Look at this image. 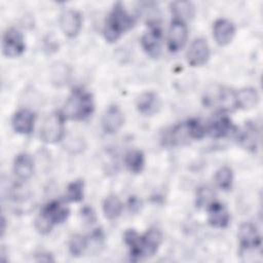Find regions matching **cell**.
<instances>
[{"label":"cell","mask_w":263,"mask_h":263,"mask_svg":"<svg viewBox=\"0 0 263 263\" xmlns=\"http://www.w3.org/2000/svg\"><path fill=\"white\" fill-rule=\"evenodd\" d=\"M87 247V239L86 237L76 234L71 237L69 241V251L72 256L74 257H79L80 255L83 254Z\"/></svg>","instance_id":"26"},{"label":"cell","mask_w":263,"mask_h":263,"mask_svg":"<svg viewBox=\"0 0 263 263\" xmlns=\"http://www.w3.org/2000/svg\"><path fill=\"white\" fill-rule=\"evenodd\" d=\"M208 221L215 228H225L229 224L230 215L222 203L213 201L208 206Z\"/></svg>","instance_id":"16"},{"label":"cell","mask_w":263,"mask_h":263,"mask_svg":"<svg viewBox=\"0 0 263 263\" xmlns=\"http://www.w3.org/2000/svg\"><path fill=\"white\" fill-rule=\"evenodd\" d=\"M135 23V17L126 11L123 4L117 2L106 21L104 28L105 39L110 43L117 41L124 32L134 27Z\"/></svg>","instance_id":"3"},{"label":"cell","mask_w":263,"mask_h":263,"mask_svg":"<svg viewBox=\"0 0 263 263\" xmlns=\"http://www.w3.org/2000/svg\"><path fill=\"white\" fill-rule=\"evenodd\" d=\"M124 121L123 113L116 105L109 106L102 118V127L106 134L112 135L117 133Z\"/></svg>","instance_id":"13"},{"label":"cell","mask_w":263,"mask_h":263,"mask_svg":"<svg viewBox=\"0 0 263 263\" xmlns=\"http://www.w3.org/2000/svg\"><path fill=\"white\" fill-rule=\"evenodd\" d=\"M160 107V100L153 91L142 93L137 101V108L140 113L144 115H152L158 111Z\"/></svg>","instance_id":"20"},{"label":"cell","mask_w":263,"mask_h":263,"mask_svg":"<svg viewBox=\"0 0 263 263\" xmlns=\"http://www.w3.org/2000/svg\"><path fill=\"white\" fill-rule=\"evenodd\" d=\"M122 211V203L116 195H109L103 202V212L106 218L114 220L118 218Z\"/></svg>","instance_id":"23"},{"label":"cell","mask_w":263,"mask_h":263,"mask_svg":"<svg viewBox=\"0 0 263 263\" xmlns=\"http://www.w3.org/2000/svg\"><path fill=\"white\" fill-rule=\"evenodd\" d=\"M26 48L23 34L15 28H10L3 35L2 50L7 58H16L21 55Z\"/></svg>","instance_id":"6"},{"label":"cell","mask_w":263,"mask_h":263,"mask_svg":"<svg viewBox=\"0 0 263 263\" xmlns=\"http://www.w3.org/2000/svg\"><path fill=\"white\" fill-rule=\"evenodd\" d=\"M188 38V29L185 22L174 18L172 21L170 31H168V38H167V47L171 52H177L182 49Z\"/></svg>","instance_id":"8"},{"label":"cell","mask_w":263,"mask_h":263,"mask_svg":"<svg viewBox=\"0 0 263 263\" xmlns=\"http://www.w3.org/2000/svg\"><path fill=\"white\" fill-rule=\"evenodd\" d=\"M69 209L60 201L48 202L36 219V228L41 233H48L52 226L65 222L69 217Z\"/></svg>","instance_id":"4"},{"label":"cell","mask_w":263,"mask_h":263,"mask_svg":"<svg viewBox=\"0 0 263 263\" xmlns=\"http://www.w3.org/2000/svg\"><path fill=\"white\" fill-rule=\"evenodd\" d=\"M239 246L242 251H251L261 246V237L256 226L250 222L240 225L238 230Z\"/></svg>","instance_id":"10"},{"label":"cell","mask_w":263,"mask_h":263,"mask_svg":"<svg viewBox=\"0 0 263 263\" xmlns=\"http://www.w3.org/2000/svg\"><path fill=\"white\" fill-rule=\"evenodd\" d=\"M214 201V192L208 186H201L196 191V206L204 208L209 206Z\"/></svg>","instance_id":"27"},{"label":"cell","mask_w":263,"mask_h":263,"mask_svg":"<svg viewBox=\"0 0 263 263\" xmlns=\"http://www.w3.org/2000/svg\"><path fill=\"white\" fill-rule=\"evenodd\" d=\"M210 47L208 42L202 38L195 39L187 52V62L192 67L204 65L210 59Z\"/></svg>","instance_id":"9"},{"label":"cell","mask_w":263,"mask_h":263,"mask_svg":"<svg viewBox=\"0 0 263 263\" xmlns=\"http://www.w3.org/2000/svg\"><path fill=\"white\" fill-rule=\"evenodd\" d=\"M206 134H209L210 137L219 139L224 138L228 136L229 134L233 133L236 127L232 123L231 119L224 114H217L209 123L208 126H205Z\"/></svg>","instance_id":"11"},{"label":"cell","mask_w":263,"mask_h":263,"mask_svg":"<svg viewBox=\"0 0 263 263\" xmlns=\"http://www.w3.org/2000/svg\"><path fill=\"white\" fill-rule=\"evenodd\" d=\"M124 241L129 248L130 260L140 261L152 257L157 252L162 241V234L156 228L149 229L144 235L128 229L124 233Z\"/></svg>","instance_id":"1"},{"label":"cell","mask_w":263,"mask_h":263,"mask_svg":"<svg viewBox=\"0 0 263 263\" xmlns=\"http://www.w3.org/2000/svg\"><path fill=\"white\" fill-rule=\"evenodd\" d=\"M128 208L130 212L137 213L141 208V200L138 199L136 196H130L128 199Z\"/></svg>","instance_id":"29"},{"label":"cell","mask_w":263,"mask_h":263,"mask_svg":"<svg viewBox=\"0 0 263 263\" xmlns=\"http://www.w3.org/2000/svg\"><path fill=\"white\" fill-rule=\"evenodd\" d=\"M171 10L175 15L174 18H178L183 22L194 15V6L189 1H175L171 4Z\"/></svg>","instance_id":"21"},{"label":"cell","mask_w":263,"mask_h":263,"mask_svg":"<svg viewBox=\"0 0 263 263\" xmlns=\"http://www.w3.org/2000/svg\"><path fill=\"white\" fill-rule=\"evenodd\" d=\"M259 102L258 91L253 87H245L234 93L235 108L250 110L257 106Z\"/></svg>","instance_id":"19"},{"label":"cell","mask_w":263,"mask_h":263,"mask_svg":"<svg viewBox=\"0 0 263 263\" xmlns=\"http://www.w3.org/2000/svg\"><path fill=\"white\" fill-rule=\"evenodd\" d=\"M34 172V160L28 153H20L15 156L13 162L14 175L23 181L31 178Z\"/></svg>","instance_id":"17"},{"label":"cell","mask_w":263,"mask_h":263,"mask_svg":"<svg viewBox=\"0 0 263 263\" xmlns=\"http://www.w3.org/2000/svg\"><path fill=\"white\" fill-rule=\"evenodd\" d=\"M34 122L35 114L28 109L18 110L12 117V127L21 135H30L34 129Z\"/></svg>","instance_id":"15"},{"label":"cell","mask_w":263,"mask_h":263,"mask_svg":"<svg viewBox=\"0 0 263 263\" xmlns=\"http://www.w3.org/2000/svg\"><path fill=\"white\" fill-rule=\"evenodd\" d=\"M215 180L217 186L222 190H229L232 186L233 174L230 167L222 166L220 167L215 175Z\"/></svg>","instance_id":"24"},{"label":"cell","mask_w":263,"mask_h":263,"mask_svg":"<svg viewBox=\"0 0 263 263\" xmlns=\"http://www.w3.org/2000/svg\"><path fill=\"white\" fill-rule=\"evenodd\" d=\"M162 31L157 24L150 26V29L145 32L141 38V45L144 51L153 59H157L161 52Z\"/></svg>","instance_id":"7"},{"label":"cell","mask_w":263,"mask_h":263,"mask_svg":"<svg viewBox=\"0 0 263 263\" xmlns=\"http://www.w3.org/2000/svg\"><path fill=\"white\" fill-rule=\"evenodd\" d=\"M235 35L234 25L225 18H219L214 23L213 36L220 46L229 44Z\"/></svg>","instance_id":"14"},{"label":"cell","mask_w":263,"mask_h":263,"mask_svg":"<svg viewBox=\"0 0 263 263\" xmlns=\"http://www.w3.org/2000/svg\"><path fill=\"white\" fill-rule=\"evenodd\" d=\"M64 120L62 112L51 113L42 123L40 138L46 144H54L62 140L64 136Z\"/></svg>","instance_id":"5"},{"label":"cell","mask_w":263,"mask_h":263,"mask_svg":"<svg viewBox=\"0 0 263 263\" xmlns=\"http://www.w3.org/2000/svg\"><path fill=\"white\" fill-rule=\"evenodd\" d=\"M95 110L92 95L81 88H74L68 98L62 114L71 120H84L88 118Z\"/></svg>","instance_id":"2"},{"label":"cell","mask_w":263,"mask_h":263,"mask_svg":"<svg viewBox=\"0 0 263 263\" xmlns=\"http://www.w3.org/2000/svg\"><path fill=\"white\" fill-rule=\"evenodd\" d=\"M125 164L129 172L134 174H139L143 171L145 165V157L140 150H130L126 153L124 158Z\"/></svg>","instance_id":"22"},{"label":"cell","mask_w":263,"mask_h":263,"mask_svg":"<svg viewBox=\"0 0 263 263\" xmlns=\"http://www.w3.org/2000/svg\"><path fill=\"white\" fill-rule=\"evenodd\" d=\"M237 139L241 147L250 151H255L259 142V132L256 125L252 122H247L239 132Z\"/></svg>","instance_id":"18"},{"label":"cell","mask_w":263,"mask_h":263,"mask_svg":"<svg viewBox=\"0 0 263 263\" xmlns=\"http://www.w3.org/2000/svg\"><path fill=\"white\" fill-rule=\"evenodd\" d=\"M84 191V183L82 180H75L70 183L67 187L66 199L71 202L81 201L83 198Z\"/></svg>","instance_id":"25"},{"label":"cell","mask_w":263,"mask_h":263,"mask_svg":"<svg viewBox=\"0 0 263 263\" xmlns=\"http://www.w3.org/2000/svg\"><path fill=\"white\" fill-rule=\"evenodd\" d=\"M60 26L66 36L69 38L76 37L82 26L81 14L74 9L64 11L60 18Z\"/></svg>","instance_id":"12"},{"label":"cell","mask_w":263,"mask_h":263,"mask_svg":"<svg viewBox=\"0 0 263 263\" xmlns=\"http://www.w3.org/2000/svg\"><path fill=\"white\" fill-rule=\"evenodd\" d=\"M81 217L82 219L88 223V224H92L96 222L97 220V217H96V214L93 212V210L90 208V206H84L82 210H81Z\"/></svg>","instance_id":"28"}]
</instances>
